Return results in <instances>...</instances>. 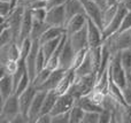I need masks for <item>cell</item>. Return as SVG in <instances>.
Listing matches in <instances>:
<instances>
[{"label": "cell", "instance_id": "obj_1", "mask_svg": "<svg viewBox=\"0 0 131 123\" xmlns=\"http://www.w3.org/2000/svg\"><path fill=\"white\" fill-rule=\"evenodd\" d=\"M95 84H97V74L95 73L85 76H76V80L69 91L77 99L82 96H88L89 93H91L94 90Z\"/></svg>", "mask_w": 131, "mask_h": 123}, {"label": "cell", "instance_id": "obj_2", "mask_svg": "<svg viewBox=\"0 0 131 123\" xmlns=\"http://www.w3.org/2000/svg\"><path fill=\"white\" fill-rule=\"evenodd\" d=\"M21 113L20 103H18L17 94H12L4 104H1L0 108V122L1 123H12L13 120Z\"/></svg>", "mask_w": 131, "mask_h": 123}, {"label": "cell", "instance_id": "obj_3", "mask_svg": "<svg viewBox=\"0 0 131 123\" xmlns=\"http://www.w3.org/2000/svg\"><path fill=\"white\" fill-rule=\"evenodd\" d=\"M102 44H105L111 51L112 55H114L118 52L131 48V36L128 31L123 33H115L105 39Z\"/></svg>", "mask_w": 131, "mask_h": 123}, {"label": "cell", "instance_id": "obj_4", "mask_svg": "<svg viewBox=\"0 0 131 123\" xmlns=\"http://www.w3.org/2000/svg\"><path fill=\"white\" fill-rule=\"evenodd\" d=\"M24 10H25V6L24 5H18L16 8H14L12 10V13L9 14L7 17L1 18L5 20L8 24V28L10 29L12 33L14 36V39L17 43L18 36L21 32V25H22V20H23V15H24Z\"/></svg>", "mask_w": 131, "mask_h": 123}, {"label": "cell", "instance_id": "obj_5", "mask_svg": "<svg viewBox=\"0 0 131 123\" xmlns=\"http://www.w3.org/2000/svg\"><path fill=\"white\" fill-rule=\"evenodd\" d=\"M127 13H128V10L124 7V5L120 4L118 10H117V13H116L115 17L113 18V21H112L104 29V31H102V40H105V39H107L108 37L113 36L114 33H116V32L118 31V29H120V27H121V23H122L124 16L127 15ZM102 43H104V41H102Z\"/></svg>", "mask_w": 131, "mask_h": 123}, {"label": "cell", "instance_id": "obj_6", "mask_svg": "<svg viewBox=\"0 0 131 123\" xmlns=\"http://www.w3.org/2000/svg\"><path fill=\"white\" fill-rule=\"evenodd\" d=\"M41 47V44L39 41V39H35L32 40V47L30 53L28 54V57L25 58V67H27V71L29 74V77L31 80V82L36 77V63H37V57H38V52Z\"/></svg>", "mask_w": 131, "mask_h": 123}, {"label": "cell", "instance_id": "obj_7", "mask_svg": "<svg viewBox=\"0 0 131 123\" xmlns=\"http://www.w3.org/2000/svg\"><path fill=\"white\" fill-rule=\"evenodd\" d=\"M76 98L70 91H68L67 93L61 94L58 97V100L54 105V108L51 112V115H57L61 114V113H67L74 107Z\"/></svg>", "mask_w": 131, "mask_h": 123}, {"label": "cell", "instance_id": "obj_8", "mask_svg": "<svg viewBox=\"0 0 131 123\" xmlns=\"http://www.w3.org/2000/svg\"><path fill=\"white\" fill-rule=\"evenodd\" d=\"M45 22L50 27H64L66 28V13L64 7H55V8L47 9Z\"/></svg>", "mask_w": 131, "mask_h": 123}, {"label": "cell", "instance_id": "obj_9", "mask_svg": "<svg viewBox=\"0 0 131 123\" xmlns=\"http://www.w3.org/2000/svg\"><path fill=\"white\" fill-rule=\"evenodd\" d=\"M37 89L34 84H30L29 87H28L25 91H23L22 93L18 96V103H20V109H21V113L25 116H28V113H29V109H30V106L32 104V100H34L35 96H36Z\"/></svg>", "mask_w": 131, "mask_h": 123}, {"label": "cell", "instance_id": "obj_10", "mask_svg": "<svg viewBox=\"0 0 131 123\" xmlns=\"http://www.w3.org/2000/svg\"><path fill=\"white\" fill-rule=\"evenodd\" d=\"M32 24H34V17H32V14H31V9L25 6L24 15H23V20H22V25H21V32H20V36H18V39H17L18 46L27 38H30V36H31V30H32Z\"/></svg>", "mask_w": 131, "mask_h": 123}, {"label": "cell", "instance_id": "obj_11", "mask_svg": "<svg viewBox=\"0 0 131 123\" xmlns=\"http://www.w3.org/2000/svg\"><path fill=\"white\" fill-rule=\"evenodd\" d=\"M21 59V50L16 41L0 46V63L7 60H17Z\"/></svg>", "mask_w": 131, "mask_h": 123}, {"label": "cell", "instance_id": "obj_12", "mask_svg": "<svg viewBox=\"0 0 131 123\" xmlns=\"http://www.w3.org/2000/svg\"><path fill=\"white\" fill-rule=\"evenodd\" d=\"M69 36V35H68ZM69 40L71 43L72 47H74L75 52L83 50V48H88L89 47V37H88V24L81 29L79 31L75 32V33L70 35L69 36ZM90 48V47H89Z\"/></svg>", "mask_w": 131, "mask_h": 123}, {"label": "cell", "instance_id": "obj_13", "mask_svg": "<svg viewBox=\"0 0 131 123\" xmlns=\"http://www.w3.org/2000/svg\"><path fill=\"white\" fill-rule=\"evenodd\" d=\"M45 96H46V91H41V90L37 91L36 96H35L34 100H32L31 106H30L29 113H28V117H29V120H30V123H36L39 114H40Z\"/></svg>", "mask_w": 131, "mask_h": 123}, {"label": "cell", "instance_id": "obj_14", "mask_svg": "<svg viewBox=\"0 0 131 123\" xmlns=\"http://www.w3.org/2000/svg\"><path fill=\"white\" fill-rule=\"evenodd\" d=\"M84 8H85V13L90 20H92L100 29L104 31V22H102V9L100 8L98 5L92 2L91 0H88L84 2Z\"/></svg>", "mask_w": 131, "mask_h": 123}, {"label": "cell", "instance_id": "obj_15", "mask_svg": "<svg viewBox=\"0 0 131 123\" xmlns=\"http://www.w3.org/2000/svg\"><path fill=\"white\" fill-rule=\"evenodd\" d=\"M88 37H89V47H97L102 45V30L88 17Z\"/></svg>", "mask_w": 131, "mask_h": 123}, {"label": "cell", "instance_id": "obj_16", "mask_svg": "<svg viewBox=\"0 0 131 123\" xmlns=\"http://www.w3.org/2000/svg\"><path fill=\"white\" fill-rule=\"evenodd\" d=\"M12 94H14V84L12 75L1 71V75H0V100H1V104H4Z\"/></svg>", "mask_w": 131, "mask_h": 123}, {"label": "cell", "instance_id": "obj_17", "mask_svg": "<svg viewBox=\"0 0 131 123\" xmlns=\"http://www.w3.org/2000/svg\"><path fill=\"white\" fill-rule=\"evenodd\" d=\"M66 69H62V68H58L55 70H53L52 73L50 74V76L47 77V80L40 85L38 86L37 89L38 90H41V91H51V90H55V87L58 86V84L60 83V81L62 80V77L64 76L66 74Z\"/></svg>", "mask_w": 131, "mask_h": 123}, {"label": "cell", "instance_id": "obj_18", "mask_svg": "<svg viewBox=\"0 0 131 123\" xmlns=\"http://www.w3.org/2000/svg\"><path fill=\"white\" fill-rule=\"evenodd\" d=\"M75 50L72 47L71 43L69 40V36H68V39L64 44V47L62 50L61 54H60V59H59V68L62 69H68L71 68V64H72V60H74L75 57Z\"/></svg>", "mask_w": 131, "mask_h": 123}, {"label": "cell", "instance_id": "obj_19", "mask_svg": "<svg viewBox=\"0 0 131 123\" xmlns=\"http://www.w3.org/2000/svg\"><path fill=\"white\" fill-rule=\"evenodd\" d=\"M75 80H76V71L75 69L70 68L66 71L64 76L62 77V80L60 81V83L58 84V86L55 87V93L58 96H61V94H64L71 89L72 84H74Z\"/></svg>", "mask_w": 131, "mask_h": 123}, {"label": "cell", "instance_id": "obj_20", "mask_svg": "<svg viewBox=\"0 0 131 123\" xmlns=\"http://www.w3.org/2000/svg\"><path fill=\"white\" fill-rule=\"evenodd\" d=\"M86 24H88V15H86V13L77 14V15H75L74 17L70 18L67 22V24H66V31L70 36V35L83 29Z\"/></svg>", "mask_w": 131, "mask_h": 123}, {"label": "cell", "instance_id": "obj_21", "mask_svg": "<svg viewBox=\"0 0 131 123\" xmlns=\"http://www.w3.org/2000/svg\"><path fill=\"white\" fill-rule=\"evenodd\" d=\"M63 7H64V13H66V24L75 15L81 13H85L84 2L82 0H67L64 2Z\"/></svg>", "mask_w": 131, "mask_h": 123}, {"label": "cell", "instance_id": "obj_22", "mask_svg": "<svg viewBox=\"0 0 131 123\" xmlns=\"http://www.w3.org/2000/svg\"><path fill=\"white\" fill-rule=\"evenodd\" d=\"M75 105L79 106L84 112H98L100 113L102 110V106H99L97 104H94L92 100L90 99L89 96H82L79 98L76 99Z\"/></svg>", "mask_w": 131, "mask_h": 123}, {"label": "cell", "instance_id": "obj_23", "mask_svg": "<svg viewBox=\"0 0 131 123\" xmlns=\"http://www.w3.org/2000/svg\"><path fill=\"white\" fill-rule=\"evenodd\" d=\"M58 94L55 93L54 90H51V91L46 92V96L45 99H44V104H43V107H41L40 110V114L39 115H43V114H51L52 109L54 108V105L58 100Z\"/></svg>", "mask_w": 131, "mask_h": 123}, {"label": "cell", "instance_id": "obj_24", "mask_svg": "<svg viewBox=\"0 0 131 123\" xmlns=\"http://www.w3.org/2000/svg\"><path fill=\"white\" fill-rule=\"evenodd\" d=\"M66 28L64 27H50L45 32L43 33V36L40 37L39 41L40 44L45 43V41L52 40V39L59 38V37H62L66 33Z\"/></svg>", "mask_w": 131, "mask_h": 123}, {"label": "cell", "instance_id": "obj_25", "mask_svg": "<svg viewBox=\"0 0 131 123\" xmlns=\"http://www.w3.org/2000/svg\"><path fill=\"white\" fill-rule=\"evenodd\" d=\"M50 28V25L45 22V21H38L34 18V24H32V30H31V36L30 38L32 40L35 39H40L43 33Z\"/></svg>", "mask_w": 131, "mask_h": 123}, {"label": "cell", "instance_id": "obj_26", "mask_svg": "<svg viewBox=\"0 0 131 123\" xmlns=\"http://www.w3.org/2000/svg\"><path fill=\"white\" fill-rule=\"evenodd\" d=\"M108 94L112 97V98L115 99L118 104H121V105H127V103H125V100H124V97H123V93H122V89H121L117 84H115L112 78H109Z\"/></svg>", "mask_w": 131, "mask_h": 123}, {"label": "cell", "instance_id": "obj_27", "mask_svg": "<svg viewBox=\"0 0 131 123\" xmlns=\"http://www.w3.org/2000/svg\"><path fill=\"white\" fill-rule=\"evenodd\" d=\"M75 71H76V76H85V75H90V74L95 73L94 68H93V64H92V62H91V58H90V54H89V53L85 57L84 61L82 62V64Z\"/></svg>", "mask_w": 131, "mask_h": 123}, {"label": "cell", "instance_id": "obj_28", "mask_svg": "<svg viewBox=\"0 0 131 123\" xmlns=\"http://www.w3.org/2000/svg\"><path fill=\"white\" fill-rule=\"evenodd\" d=\"M101 51H102V46H97V47H91L89 50V54L91 58V62L93 64V68H94L95 73H98L99 70L100 63H101Z\"/></svg>", "mask_w": 131, "mask_h": 123}, {"label": "cell", "instance_id": "obj_29", "mask_svg": "<svg viewBox=\"0 0 131 123\" xmlns=\"http://www.w3.org/2000/svg\"><path fill=\"white\" fill-rule=\"evenodd\" d=\"M61 38H62V37H59V38L52 39V40L45 41V43L41 44V48H43L44 53H45V57H46V60H47V61H48V59L52 57L53 53L55 52L58 45H59L60 41H61Z\"/></svg>", "mask_w": 131, "mask_h": 123}, {"label": "cell", "instance_id": "obj_30", "mask_svg": "<svg viewBox=\"0 0 131 123\" xmlns=\"http://www.w3.org/2000/svg\"><path fill=\"white\" fill-rule=\"evenodd\" d=\"M118 5H114V6H108L106 9L102 10V22H104V29L113 21V18L115 17L116 13L118 10Z\"/></svg>", "mask_w": 131, "mask_h": 123}, {"label": "cell", "instance_id": "obj_31", "mask_svg": "<svg viewBox=\"0 0 131 123\" xmlns=\"http://www.w3.org/2000/svg\"><path fill=\"white\" fill-rule=\"evenodd\" d=\"M0 66H1L2 73H6V74H8V75H13L18 69L20 61H17V60H7V61H5V62H1Z\"/></svg>", "mask_w": 131, "mask_h": 123}, {"label": "cell", "instance_id": "obj_32", "mask_svg": "<svg viewBox=\"0 0 131 123\" xmlns=\"http://www.w3.org/2000/svg\"><path fill=\"white\" fill-rule=\"evenodd\" d=\"M84 112L79 106L74 105V107L69 110V115H70V123H82L84 117Z\"/></svg>", "mask_w": 131, "mask_h": 123}, {"label": "cell", "instance_id": "obj_33", "mask_svg": "<svg viewBox=\"0 0 131 123\" xmlns=\"http://www.w3.org/2000/svg\"><path fill=\"white\" fill-rule=\"evenodd\" d=\"M53 70H50V69L47 68V67H45V68L43 69L41 71H39L38 74L36 75V77H35V80L32 81V84L35 85L36 87H38V86H40L41 84H43L44 82H45L46 80H47V77L50 76V74L52 73Z\"/></svg>", "mask_w": 131, "mask_h": 123}, {"label": "cell", "instance_id": "obj_34", "mask_svg": "<svg viewBox=\"0 0 131 123\" xmlns=\"http://www.w3.org/2000/svg\"><path fill=\"white\" fill-rule=\"evenodd\" d=\"M89 50L90 48H83V50L78 51V52L75 53V57H74V60H72V64H71V68L75 69L76 70L77 68H78L79 66L82 64V62L84 61V59H85V57L88 55L89 53Z\"/></svg>", "mask_w": 131, "mask_h": 123}, {"label": "cell", "instance_id": "obj_35", "mask_svg": "<svg viewBox=\"0 0 131 123\" xmlns=\"http://www.w3.org/2000/svg\"><path fill=\"white\" fill-rule=\"evenodd\" d=\"M30 84H31V80H30L29 74H28V71H27V73L23 75V77L21 78V81L18 82V85H17V87H16V90H15V94L20 96L23 91H25V90L29 87Z\"/></svg>", "mask_w": 131, "mask_h": 123}, {"label": "cell", "instance_id": "obj_36", "mask_svg": "<svg viewBox=\"0 0 131 123\" xmlns=\"http://www.w3.org/2000/svg\"><path fill=\"white\" fill-rule=\"evenodd\" d=\"M13 41H15V39H14V36L12 33L10 29L9 28L1 29V31H0V46H4L6 44L13 43Z\"/></svg>", "mask_w": 131, "mask_h": 123}, {"label": "cell", "instance_id": "obj_37", "mask_svg": "<svg viewBox=\"0 0 131 123\" xmlns=\"http://www.w3.org/2000/svg\"><path fill=\"white\" fill-rule=\"evenodd\" d=\"M121 62H122L123 68L127 70V73L131 70V48L121 52Z\"/></svg>", "mask_w": 131, "mask_h": 123}, {"label": "cell", "instance_id": "obj_38", "mask_svg": "<svg viewBox=\"0 0 131 123\" xmlns=\"http://www.w3.org/2000/svg\"><path fill=\"white\" fill-rule=\"evenodd\" d=\"M89 97H90V99L93 101L94 104H97V105L99 106H102V103H104L105 100V97H106V93H104V92L99 91V90H93L91 93L88 94Z\"/></svg>", "mask_w": 131, "mask_h": 123}, {"label": "cell", "instance_id": "obj_39", "mask_svg": "<svg viewBox=\"0 0 131 123\" xmlns=\"http://www.w3.org/2000/svg\"><path fill=\"white\" fill-rule=\"evenodd\" d=\"M46 63H47V60H46L45 53H44L43 48L40 47V50H39V52H38V57H37V63H36V71H37V74L45 68ZM37 74H36V75H37Z\"/></svg>", "mask_w": 131, "mask_h": 123}, {"label": "cell", "instance_id": "obj_40", "mask_svg": "<svg viewBox=\"0 0 131 123\" xmlns=\"http://www.w3.org/2000/svg\"><path fill=\"white\" fill-rule=\"evenodd\" d=\"M100 113L98 112H85L82 123H99Z\"/></svg>", "mask_w": 131, "mask_h": 123}, {"label": "cell", "instance_id": "obj_41", "mask_svg": "<svg viewBox=\"0 0 131 123\" xmlns=\"http://www.w3.org/2000/svg\"><path fill=\"white\" fill-rule=\"evenodd\" d=\"M52 123H70L69 112L61 113V114L52 115Z\"/></svg>", "mask_w": 131, "mask_h": 123}, {"label": "cell", "instance_id": "obj_42", "mask_svg": "<svg viewBox=\"0 0 131 123\" xmlns=\"http://www.w3.org/2000/svg\"><path fill=\"white\" fill-rule=\"evenodd\" d=\"M13 8L10 6V2H4L0 1V17L5 18L12 13Z\"/></svg>", "mask_w": 131, "mask_h": 123}, {"label": "cell", "instance_id": "obj_43", "mask_svg": "<svg viewBox=\"0 0 131 123\" xmlns=\"http://www.w3.org/2000/svg\"><path fill=\"white\" fill-rule=\"evenodd\" d=\"M32 17L35 20L38 21H45L46 20V14H47V9L46 8H39V9H31Z\"/></svg>", "mask_w": 131, "mask_h": 123}, {"label": "cell", "instance_id": "obj_44", "mask_svg": "<svg viewBox=\"0 0 131 123\" xmlns=\"http://www.w3.org/2000/svg\"><path fill=\"white\" fill-rule=\"evenodd\" d=\"M122 123H131V105L122 106Z\"/></svg>", "mask_w": 131, "mask_h": 123}, {"label": "cell", "instance_id": "obj_45", "mask_svg": "<svg viewBox=\"0 0 131 123\" xmlns=\"http://www.w3.org/2000/svg\"><path fill=\"white\" fill-rule=\"evenodd\" d=\"M99 123H112V112L102 108V110L100 112Z\"/></svg>", "mask_w": 131, "mask_h": 123}, {"label": "cell", "instance_id": "obj_46", "mask_svg": "<svg viewBox=\"0 0 131 123\" xmlns=\"http://www.w3.org/2000/svg\"><path fill=\"white\" fill-rule=\"evenodd\" d=\"M66 1H67V0H47V1H46V9L63 6Z\"/></svg>", "mask_w": 131, "mask_h": 123}, {"label": "cell", "instance_id": "obj_47", "mask_svg": "<svg viewBox=\"0 0 131 123\" xmlns=\"http://www.w3.org/2000/svg\"><path fill=\"white\" fill-rule=\"evenodd\" d=\"M36 123H52V115L51 114H43L39 115Z\"/></svg>", "mask_w": 131, "mask_h": 123}, {"label": "cell", "instance_id": "obj_48", "mask_svg": "<svg viewBox=\"0 0 131 123\" xmlns=\"http://www.w3.org/2000/svg\"><path fill=\"white\" fill-rule=\"evenodd\" d=\"M91 1L94 2L95 5H98V6H99L102 10H104V9H106L107 7H108V4H107L106 0H91Z\"/></svg>", "mask_w": 131, "mask_h": 123}, {"label": "cell", "instance_id": "obj_49", "mask_svg": "<svg viewBox=\"0 0 131 123\" xmlns=\"http://www.w3.org/2000/svg\"><path fill=\"white\" fill-rule=\"evenodd\" d=\"M121 4L124 5V7L127 8V10L131 13V0H124V1L121 2Z\"/></svg>", "mask_w": 131, "mask_h": 123}, {"label": "cell", "instance_id": "obj_50", "mask_svg": "<svg viewBox=\"0 0 131 123\" xmlns=\"http://www.w3.org/2000/svg\"><path fill=\"white\" fill-rule=\"evenodd\" d=\"M108 6H114V5H118L121 2V0H106Z\"/></svg>", "mask_w": 131, "mask_h": 123}, {"label": "cell", "instance_id": "obj_51", "mask_svg": "<svg viewBox=\"0 0 131 123\" xmlns=\"http://www.w3.org/2000/svg\"><path fill=\"white\" fill-rule=\"evenodd\" d=\"M128 81H130V82H131V70L130 71H128Z\"/></svg>", "mask_w": 131, "mask_h": 123}, {"label": "cell", "instance_id": "obj_52", "mask_svg": "<svg viewBox=\"0 0 131 123\" xmlns=\"http://www.w3.org/2000/svg\"><path fill=\"white\" fill-rule=\"evenodd\" d=\"M28 1H29V0H21V1H20V5H25Z\"/></svg>", "mask_w": 131, "mask_h": 123}, {"label": "cell", "instance_id": "obj_53", "mask_svg": "<svg viewBox=\"0 0 131 123\" xmlns=\"http://www.w3.org/2000/svg\"><path fill=\"white\" fill-rule=\"evenodd\" d=\"M0 1H4V2H10L12 0H0Z\"/></svg>", "mask_w": 131, "mask_h": 123}, {"label": "cell", "instance_id": "obj_54", "mask_svg": "<svg viewBox=\"0 0 131 123\" xmlns=\"http://www.w3.org/2000/svg\"><path fill=\"white\" fill-rule=\"evenodd\" d=\"M128 32H129V33H130V36H131V28H130V30H129V31H128Z\"/></svg>", "mask_w": 131, "mask_h": 123}, {"label": "cell", "instance_id": "obj_55", "mask_svg": "<svg viewBox=\"0 0 131 123\" xmlns=\"http://www.w3.org/2000/svg\"><path fill=\"white\" fill-rule=\"evenodd\" d=\"M82 1H83V2H86V1H88V0H82Z\"/></svg>", "mask_w": 131, "mask_h": 123}, {"label": "cell", "instance_id": "obj_56", "mask_svg": "<svg viewBox=\"0 0 131 123\" xmlns=\"http://www.w3.org/2000/svg\"><path fill=\"white\" fill-rule=\"evenodd\" d=\"M123 1H124V0H121V2H123ZM121 2H120V4H121Z\"/></svg>", "mask_w": 131, "mask_h": 123}, {"label": "cell", "instance_id": "obj_57", "mask_svg": "<svg viewBox=\"0 0 131 123\" xmlns=\"http://www.w3.org/2000/svg\"><path fill=\"white\" fill-rule=\"evenodd\" d=\"M43 1H47V0H43Z\"/></svg>", "mask_w": 131, "mask_h": 123}]
</instances>
